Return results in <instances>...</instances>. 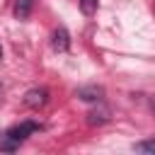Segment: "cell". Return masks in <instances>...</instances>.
<instances>
[{"label": "cell", "instance_id": "cell-1", "mask_svg": "<svg viewBox=\"0 0 155 155\" xmlns=\"http://www.w3.org/2000/svg\"><path fill=\"white\" fill-rule=\"evenodd\" d=\"M36 131H39V124H36V121H22V124H17V126L7 128V131H5V136H0V150H7V153L17 150V148H19V143H22L27 136L36 133Z\"/></svg>", "mask_w": 155, "mask_h": 155}, {"label": "cell", "instance_id": "cell-2", "mask_svg": "<svg viewBox=\"0 0 155 155\" xmlns=\"http://www.w3.org/2000/svg\"><path fill=\"white\" fill-rule=\"evenodd\" d=\"M46 102H48V92H46V90H29V92L24 94V104L31 107V109L44 107Z\"/></svg>", "mask_w": 155, "mask_h": 155}, {"label": "cell", "instance_id": "cell-3", "mask_svg": "<svg viewBox=\"0 0 155 155\" xmlns=\"http://www.w3.org/2000/svg\"><path fill=\"white\" fill-rule=\"evenodd\" d=\"M51 44H53L56 51H68V48H70V36H68V31H65L63 27H58V29L51 34Z\"/></svg>", "mask_w": 155, "mask_h": 155}, {"label": "cell", "instance_id": "cell-4", "mask_svg": "<svg viewBox=\"0 0 155 155\" xmlns=\"http://www.w3.org/2000/svg\"><path fill=\"white\" fill-rule=\"evenodd\" d=\"M31 5H34V0H17V7H15V15H17V19H24V17H29V12H31Z\"/></svg>", "mask_w": 155, "mask_h": 155}, {"label": "cell", "instance_id": "cell-5", "mask_svg": "<svg viewBox=\"0 0 155 155\" xmlns=\"http://www.w3.org/2000/svg\"><path fill=\"white\" fill-rule=\"evenodd\" d=\"M80 10H82V15H94L97 12V0H80Z\"/></svg>", "mask_w": 155, "mask_h": 155}, {"label": "cell", "instance_id": "cell-6", "mask_svg": "<svg viewBox=\"0 0 155 155\" xmlns=\"http://www.w3.org/2000/svg\"><path fill=\"white\" fill-rule=\"evenodd\" d=\"M136 150H140V153H155V138H148V140L136 143Z\"/></svg>", "mask_w": 155, "mask_h": 155}, {"label": "cell", "instance_id": "cell-7", "mask_svg": "<svg viewBox=\"0 0 155 155\" xmlns=\"http://www.w3.org/2000/svg\"><path fill=\"white\" fill-rule=\"evenodd\" d=\"M82 99H99V90H80Z\"/></svg>", "mask_w": 155, "mask_h": 155}, {"label": "cell", "instance_id": "cell-8", "mask_svg": "<svg viewBox=\"0 0 155 155\" xmlns=\"http://www.w3.org/2000/svg\"><path fill=\"white\" fill-rule=\"evenodd\" d=\"M0 58H2V46H0Z\"/></svg>", "mask_w": 155, "mask_h": 155}]
</instances>
